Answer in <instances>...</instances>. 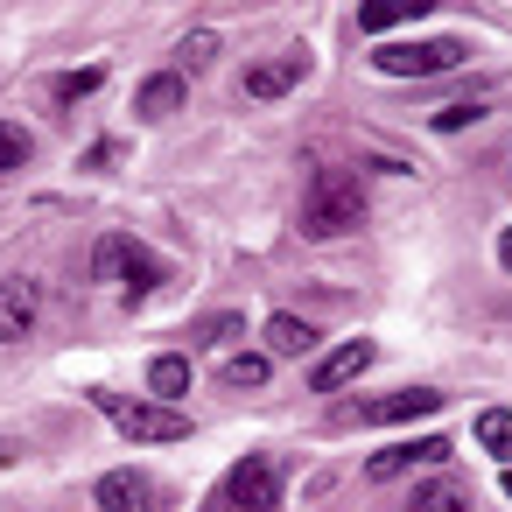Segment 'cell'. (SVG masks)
I'll return each mask as SVG.
<instances>
[{
  "label": "cell",
  "instance_id": "1",
  "mask_svg": "<svg viewBox=\"0 0 512 512\" xmlns=\"http://www.w3.org/2000/svg\"><path fill=\"white\" fill-rule=\"evenodd\" d=\"M365 225V190L351 176H316L302 190V232L309 239H351Z\"/></svg>",
  "mask_w": 512,
  "mask_h": 512
},
{
  "label": "cell",
  "instance_id": "2",
  "mask_svg": "<svg viewBox=\"0 0 512 512\" xmlns=\"http://www.w3.org/2000/svg\"><path fill=\"white\" fill-rule=\"evenodd\" d=\"M92 267H99V281H113L127 302H141V295H155L162 288V260L141 246V239H127V232H113V239H99V253H92Z\"/></svg>",
  "mask_w": 512,
  "mask_h": 512
},
{
  "label": "cell",
  "instance_id": "3",
  "mask_svg": "<svg viewBox=\"0 0 512 512\" xmlns=\"http://www.w3.org/2000/svg\"><path fill=\"white\" fill-rule=\"evenodd\" d=\"M99 414H106L127 442H183V435H190V421H183L176 407L134 400V393H99Z\"/></svg>",
  "mask_w": 512,
  "mask_h": 512
},
{
  "label": "cell",
  "instance_id": "4",
  "mask_svg": "<svg viewBox=\"0 0 512 512\" xmlns=\"http://www.w3.org/2000/svg\"><path fill=\"white\" fill-rule=\"evenodd\" d=\"M463 57H470L463 36H428V43H386L372 57V71L379 78H435V71H456Z\"/></svg>",
  "mask_w": 512,
  "mask_h": 512
},
{
  "label": "cell",
  "instance_id": "5",
  "mask_svg": "<svg viewBox=\"0 0 512 512\" xmlns=\"http://www.w3.org/2000/svg\"><path fill=\"white\" fill-rule=\"evenodd\" d=\"M225 505H232V512H274V505H281V463L246 456V463L225 477Z\"/></svg>",
  "mask_w": 512,
  "mask_h": 512
},
{
  "label": "cell",
  "instance_id": "6",
  "mask_svg": "<svg viewBox=\"0 0 512 512\" xmlns=\"http://www.w3.org/2000/svg\"><path fill=\"white\" fill-rule=\"evenodd\" d=\"M435 407H442V393H435V386H400V393L365 400V407H358V421H372V428H407V421H428Z\"/></svg>",
  "mask_w": 512,
  "mask_h": 512
},
{
  "label": "cell",
  "instance_id": "7",
  "mask_svg": "<svg viewBox=\"0 0 512 512\" xmlns=\"http://www.w3.org/2000/svg\"><path fill=\"white\" fill-rule=\"evenodd\" d=\"M36 323H43V288H36L29 274L0 281V344H22Z\"/></svg>",
  "mask_w": 512,
  "mask_h": 512
},
{
  "label": "cell",
  "instance_id": "8",
  "mask_svg": "<svg viewBox=\"0 0 512 512\" xmlns=\"http://www.w3.org/2000/svg\"><path fill=\"white\" fill-rule=\"evenodd\" d=\"M372 358H379V351H372V337H344L337 351H323V358L309 365V386H316V393H337V386H351Z\"/></svg>",
  "mask_w": 512,
  "mask_h": 512
},
{
  "label": "cell",
  "instance_id": "9",
  "mask_svg": "<svg viewBox=\"0 0 512 512\" xmlns=\"http://www.w3.org/2000/svg\"><path fill=\"white\" fill-rule=\"evenodd\" d=\"M155 477H141V470H106L99 477V512H155Z\"/></svg>",
  "mask_w": 512,
  "mask_h": 512
},
{
  "label": "cell",
  "instance_id": "10",
  "mask_svg": "<svg viewBox=\"0 0 512 512\" xmlns=\"http://www.w3.org/2000/svg\"><path fill=\"white\" fill-rule=\"evenodd\" d=\"M414 463H449V442H442V435H428V442H393V449H379V456L365 463V477L386 484V477H400V470H414Z\"/></svg>",
  "mask_w": 512,
  "mask_h": 512
},
{
  "label": "cell",
  "instance_id": "11",
  "mask_svg": "<svg viewBox=\"0 0 512 512\" xmlns=\"http://www.w3.org/2000/svg\"><path fill=\"white\" fill-rule=\"evenodd\" d=\"M414 15H435V0H358V29L365 36H386V29L414 22Z\"/></svg>",
  "mask_w": 512,
  "mask_h": 512
},
{
  "label": "cell",
  "instance_id": "12",
  "mask_svg": "<svg viewBox=\"0 0 512 512\" xmlns=\"http://www.w3.org/2000/svg\"><path fill=\"white\" fill-rule=\"evenodd\" d=\"M295 78H302V50H295V57H260V64L246 71V92H253V99H281V92H295Z\"/></svg>",
  "mask_w": 512,
  "mask_h": 512
},
{
  "label": "cell",
  "instance_id": "13",
  "mask_svg": "<svg viewBox=\"0 0 512 512\" xmlns=\"http://www.w3.org/2000/svg\"><path fill=\"white\" fill-rule=\"evenodd\" d=\"M176 106H183V78H176V71H155V78L134 92V113H141V120H169Z\"/></svg>",
  "mask_w": 512,
  "mask_h": 512
},
{
  "label": "cell",
  "instance_id": "14",
  "mask_svg": "<svg viewBox=\"0 0 512 512\" xmlns=\"http://www.w3.org/2000/svg\"><path fill=\"white\" fill-rule=\"evenodd\" d=\"M295 351H316V323H302V316H267V358H295Z\"/></svg>",
  "mask_w": 512,
  "mask_h": 512
},
{
  "label": "cell",
  "instance_id": "15",
  "mask_svg": "<svg viewBox=\"0 0 512 512\" xmlns=\"http://www.w3.org/2000/svg\"><path fill=\"white\" fill-rule=\"evenodd\" d=\"M407 512H470V491H463L456 477H435V484H421V491L407 498Z\"/></svg>",
  "mask_w": 512,
  "mask_h": 512
},
{
  "label": "cell",
  "instance_id": "16",
  "mask_svg": "<svg viewBox=\"0 0 512 512\" xmlns=\"http://www.w3.org/2000/svg\"><path fill=\"white\" fill-rule=\"evenodd\" d=\"M267 372H274V358H267V351H239V358H218V379H225V386H267Z\"/></svg>",
  "mask_w": 512,
  "mask_h": 512
},
{
  "label": "cell",
  "instance_id": "17",
  "mask_svg": "<svg viewBox=\"0 0 512 512\" xmlns=\"http://www.w3.org/2000/svg\"><path fill=\"white\" fill-rule=\"evenodd\" d=\"M148 386H155V400H183V393H190V365L169 351V358L148 365Z\"/></svg>",
  "mask_w": 512,
  "mask_h": 512
},
{
  "label": "cell",
  "instance_id": "18",
  "mask_svg": "<svg viewBox=\"0 0 512 512\" xmlns=\"http://www.w3.org/2000/svg\"><path fill=\"white\" fill-rule=\"evenodd\" d=\"M477 442H484L498 463H512V414H505V407H484V414H477Z\"/></svg>",
  "mask_w": 512,
  "mask_h": 512
},
{
  "label": "cell",
  "instance_id": "19",
  "mask_svg": "<svg viewBox=\"0 0 512 512\" xmlns=\"http://www.w3.org/2000/svg\"><path fill=\"white\" fill-rule=\"evenodd\" d=\"M36 148H29V134L22 127H8V120H0V169H22Z\"/></svg>",
  "mask_w": 512,
  "mask_h": 512
},
{
  "label": "cell",
  "instance_id": "20",
  "mask_svg": "<svg viewBox=\"0 0 512 512\" xmlns=\"http://www.w3.org/2000/svg\"><path fill=\"white\" fill-rule=\"evenodd\" d=\"M470 120H484V106H477V99H470V106H442V113H435L428 127H435V134H463Z\"/></svg>",
  "mask_w": 512,
  "mask_h": 512
},
{
  "label": "cell",
  "instance_id": "21",
  "mask_svg": "<svg viewBox=\"0 0 512 512\" xmlns=\"http://www.w3.org/2000/svg\"><path fill=\"white\" fill-rule=\"evenodd\" d=\"M211 57H218V36H190V43H183V57H176V71H204Z\"/></svg>",
  "mask_w": 512,
  "mask_h": 512
},
{
  "label": "cell",
  "instance_id": "22",
  "mask_svg": "<svg viewBox=\"0 0 512 512\" xmlns=\"http://www.w3.org/2000/svg\"><path fill=\"white\" fill-rule=\"evenodd\" d=\"M498 260H505V267H512V225H505V239H498Z\"/></svg>",
  "mask_w": 512,
  "mask_h": 512
},
{
  "label": "cell",
  "instance_id": "23",
  "mask_svg": "<svg viewBox=\"0 0 512 512\" xmlns=\"http://www.w3.org/2000/svg\"><path fill=\"white\" fill-rule=\"evenodd\" d=\"M8 456H15V449H8V442H0V463H8Z\"/></svg>",
  "mask_w": 512,
  "mask_h": 512
},
{
  "label": "cell",
  "instance_id": "24",
  "mask_svg": "<svg viewBox=\"0 0 512 512\" xmlns=\"http://www.w3.org/2000/svg\"><path fill=\"white\" fill-rule=\"evenodd\" d=\"M505 498H512V470H505Z\"/></svg>",
  "mask_w": 512,
  "mask_h": 512
}]
</instances>
